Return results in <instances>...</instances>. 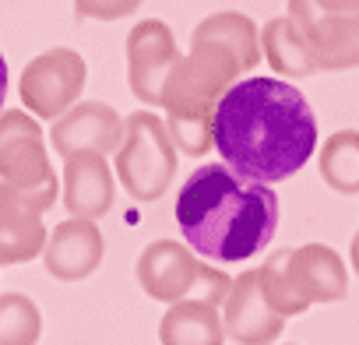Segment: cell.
I'll use <instances>...</instances> for the list:
<instances>
[{"label":"cell","instance_id":"24","mask_svg":"<svg viewBox=\"0 0 359 345\" xmlns=\"http://www.w3.org/2000/svg\"><path fill=\"white\" fill-rule=\"evenodd\" d=\"M4 102H8V60L0 53V109H4Z\"/></svg>","mask_w":359,"mask_h":345},{"label":"cell","instance_id":"16","mask_svg":"<svg viewBox=\"0 0 359 345\" xmlns=\"http://www.w3.org/2000/svg\"><path fill=\"white\" fill-rule=\"evenodd\" d=\"M261 57L271 64L275 74H285V78H310V74H317V60L310 53V43L299 32V25L289 18V11L271 18L261 29Z\"/></svg>","mask_w":359,"mask_h":345},{"label":"cell","instance_id":"17","mask_svg":"<svg viewBox=\"0 0 359 345\" xmlns=\"http://www.w3.org/2000/svg\"><path fill=\"white\" fill-rule=\"evenodd\" d=\"M191 43H219V46H226V50L236 57L240 71H254V67L261 64V32H257V25H254L247 15H240V11L208 15V18L194 29Z\"/></svg>","mask_w":359,"mask_h":345},{"label":"cell","instance_id":"15","mask_svg":"<svg viewBox=\"0 0 359 345\" xmlns=\"http://www.w3.org/2000/svg\"><path fill=\"white\" fill-rule=\"evenodd\" d=\"M158 338L165 345H219V341H226L219 303H208V299L165 303V313L158 320Z\"/></svg>","mask_w":359,"mask_h":345},{"label":"cell","instance_id":"2","mask_svg":"<svg viewBox=\"0 0 359 345\" xmlns=\"http://www.w3.org/2000/svg\"><path fill=\"white\" fill-rule=\"evenodd\" d=\"M176 226L208 261L240 264L261 254L278 229V194L226 162H205L176 194Z\"/></svg>","mask_w":359,"mask_h":345},{"label":"cell","instance_id":"25","mask_svg":"<svg viewBox=\"0 0 359 345\" xmlns=\"http://www.w3.org/2000/svg\"><path fill=\"white\" fill-rule=\"evenodd\" d=\"M348 261H352V271L359 275V229H355V236H352V247H348Z\"/></svg>","mask_w":359,"mask_h":345},{"label":"cell","instance_id":"5","mask_svg":"<svg viewBox=\"0 0 359 345\" xmlns=\"http://www.w3.org/2000/svg\"><path fill=\"white\" fill-rule=\"evenodd\" d=\"M176 144L169 127L151 109H137L123 120V141L113 151L116 180L134 201H158L176 177Z\"/></svg>","mask_w":359,"mask_h":345},{"label":"cell","instance_id":"7","mask_svg":"<svg viewBox=\"0 0 359 345\" xmlns=\"http://www.w3.org/2000/svg\"><path fill=\"white\" fill-rule=\"evenodd\" d=\"M236 57L219 43H191V53H180L176 67L162 85L165 116H212L222 92L240 78Z\"/></svg>","mask_w":359,"mask_h":345},{"label":"cell","instance_id":"20","mask_svg":"<svg viewBox=\"0 0 359 345\" xmlns=\"http://www.w3.org/2000/svg\"><path fill=\"white\" fill-rule=\"evenodd\" d=\"M43 313L25 292H0V345L39 341Z\"/></svg>","mask_w":359,"mask_h":345},{"label":"cell","instance_id":"21","mask_svg":"<svg viewBox=\"0 0 359 345\" xmlns=\"http://www.w3.org/2000/svg\"><path fill=\"white\" fill-rule=\"evenodd\" d=\"M165 127H169L176 151H184L191 158H205L215 148L212 116H165Z\"/></svg>","mask_w":359,"mask_h":345},{"label":"cell","instance_id":"22","mask_svg":"<svg viewBox=\"0 0 359 345\" xmlns=\"http://www.w3.org/2000/svg\"><path fill=\"white\" fill-rule=\"evenodd\" d=\"M144 0H74V15L85 22H116V18H127L134 15Z\"/></svg>","mask_w":359,"mask_h":345},{"label":"cell","instance_id":"13","mask_svg":"<svg viewBox=\"0 0 359 345\" xmlns=\"http://www.w3.org/2000/svg\"><path fill=\"white\" fill-rule=\"evenodd\" d=\"M102 254H106V243L95 219H81V215L64 219L53 233H46V243H43L46 271L60 282H81L95 275V268L102 264Z\"/></svg>","mask_w":359,"mask_h":345},{"label":"cell","instance_id":"10","mask_svg":"<svg viewBox=\"0 0 359 345\" xmlns=\"http://www.w3.org/2000/svg\"><path fill=\"white\" fill-rule=\"evenodd\" d=\"M180 60L176 36L165 22L144 18L127 32V81L137 102L158 106L162 102V85L169 71Z\"/></svg>","mask_w":359,"mask_h":345},{"label":"cell","instance_id":"12","mask_svg":"<svg viewBox=\"0 0 359 345\" xmlns=\"http://www.w3.org/2000/svg\"><path fill=\"white\" fill-rule=\"evenodd\" d=\"M123 141V116L109 102H74L50 127V144L60 158L74 151H102L113 155Z\"/></svg>","mask_w":359,"mask_h":345},{"label":"cell","instance_id":"14","mask_svg":"<svg viewBox=\"0 0 359 345\" xmlns=\"http://www.w3.org/2000/svg\"><path fill=\"white\" fill-rule=\"evenodd\" d=\"M60 198L71 215L81 219H102L113 208L116 187H113V165L102 151H74L64 158L60 177Z\"/></svg>","mask_w":359,"mask_h":345},{"label":"cell","instance_id":"19","mask_svg":"<svg viewBox=\"0 0 359 345\" xmlns=\"http://www.w3.org/2000/svg\"><path fill=\"white\" fill-rule=\"evenodd\" d=\"M317 169L334 194H359V130H334L317 151Z\"/></svg>","mask_w":359,"mask_h":345},{"label":"cell","instance_id":"1","mask_svg":"<svg viewBox=\"0 0 359 345\" xmlns=\"http://www.w3.org/2000/svg\"><path fill=\"white\" fill-rule=\"evenodd\" d=\"M215 151L240 177L278 184L317 151V116L306 95L282 78L233 81L212 113Z\"/></svg>","mask_w":359,"mask_h":345},{"label":"cell","instance_id":"18","mask_svg":"<svg viewBox=\"0 0 359 345\" xmlns=\"http://www.w3.org/2000/svg\"><path fill=\"white\" fill-rule=\"evenodd\" d=\"M43 243H46L43 215L0 201V268L25 264V261L39 257Z\"/></svg>","mask_w":359,"mask_h":345},{"label":"cell","instance_id":"8","mask_svg":"<svg viewBox=\"0 0 359 345\" xmlns=\"http://www.w3.org/2000/svg\"><path fill=\"white\" fill-rule=\"evenodd\" d=\"M85 81H88L85 57L78 50L57 46V50H46L25 64L18 92H22V102L32 116L57 120L64 109H71L81 99Z\"/></svg>","mask_w":359,"mask_h":345},{"label":"cell","instance_id":"23","mask_svg":"<svg viewBox=\"0 0 359 345\" xmlns=\"http://www.w3.org/2000/svg\"><path fill=\"white\" fill-rule=\"evenodd\" d=\"M327 11H359V0H317Z\"/></svg>","mask_w":359,"mask_h":345},{"label":"cell","instance_id":"11","mask_svg":"<svg viewBox=\"0 0 359 345\" xmlns=\"http://www.w3.org/2000/svg\"><path fill=\"white\" fill-rule=\"evenodd\" d=\"M285 320L289 317L278 313L268 303V296L261 289V278H257V268L243 271L240 278H233L229 296L222 299V327H226L229 341L268 345V341H275L285 331Z\"/></svg>","mask_w":359,"mask_h":345},{"label":"cell","instance_id":"3","mask_svg":"<svg viewBox=\"0 0 359 345\" xmlns=\"http://www.w3.org/2000/svg\"><path fill=\"white\" fill-rule=\"evenodd\" d=\"M57 194L60 180L43 144L39 116L29 109H0V201L43 215Z\"/></svg>","mask_w":359,"mask_h":345},{"label":"cell","instance_id":"9","mask_svg":"<svg viewBox=\"0 0 359 345\" xmlns=\"http://www.w3.org/2000/svg\"><path fill=\"white\" fill-rule=\"evenodd\" d=\"M289 18L306 36L317 71L359 67V11H327L317 0H289Z\"/></svg>","mask_w":359,"mask_h":345},{"label":"cell","instance_id":"6","mask_svg":"<svg viewBox=\"0 0 359 345\" xmlns=\"http://www.w3.org/2000/svg\"><path fill=\"white\" fill-rule=\"evenodd\" d=\"M137 282L158 303L208 299V303H219V306H222V299L229 296V285H233V278L226 271L198 261V250H191L187 243H172V240H155L141 250Z\"/></svg>","mask_w":359,"mask_h":345},{"label":"cell","instance_id":"4","mask_svg":"<svg viewBox=\"0 0 359 345\" xmlns=\"http://www.w3.org/2000/svg\"><path fill=\"white\" fill-rule=\"evenodd\" d=\"M261 289L268 303L296 317L310 310V303H338L348 292V271L338 250L324 243H303V247H282L257 268Z\"/></svg>","mask_w":359,"mask_h":345}]
</instances>
